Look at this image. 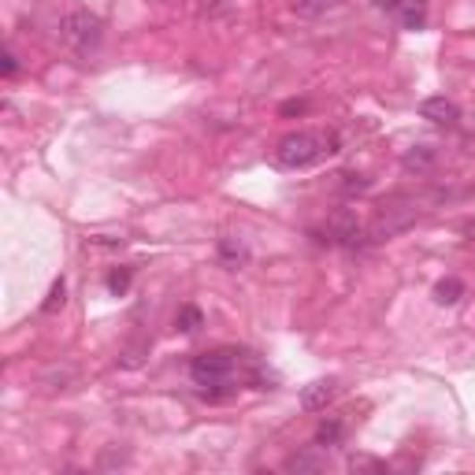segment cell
I'll list each match as a JSON object with an SVG mask.
<instances>
[{"label":"cell","instance_id":"obj_1","mask_svg":"<svg viewBox=\"0 0 475 475\" xmlns=\"http://www.w3.org/2000/svg\"><path fill=\"white\" fill-rule=\"evenodd\" d=\"M242 364H249V353H238V349H212V353L193 357L190 364V379L205 390V397H223L234 394V383L242 379Z\"/></svg>","mask_w":475,"mask_h":475},{"label":"cell","instance_id":"obj_2","mask_svg":"<svg viewBox=\"0 0 475 475\" xmlns=\"http://www.w3.org/2000/svg\"><path fill=\"white\" fill-rule=\"evenodd\" d=\"M338 148H342V141H338L335 131H293L275 145V164L290 167V171H301V167H312L319 160L335 157Z\"/></svg>","mask_w":475,"mask_h":475},{"label":"cell","instance_id":"obj_3","mask_svg":"<svg viewBox=\"0 0 475 475\" xmlns=\"http://www.w3.org/2000/svg\"><path fill=\"white\" fill-rule=\"evenodd\" d=\"M64 41H67V48L74 56H82V60H89V56H97V48H101V38H105V27H101V19H97L93 12H86V8H74V12H67V19H64Z\"/></svg>","mask_w":475,"mask_h":475},{"label":"cell","instance_id":"obj_4","mask_svg":"<svg viewBox=\"0 0 475 475\" xmlns=\"http://www.w3.org/2000/svg\"><path fill=\"white\" fill-rule=\"evenodd\" d=\"M420 115L431 119L435 127H457L461 123V108L454 101H445V97H428V101L420 105Z\"/></svg>","mask_w":475,"mask_h":475},{"label":"cell","instance_id":"obj_5","mask_svg":"<svg viewBox=\"0 0 475 475\" xmlns=\"http://www.w3.org/2000/svg\"><path fill=\"white\" fill-rule=\"evenodd\" d=\"M335 394H338V383L335 379H316V383H309L301 390V405L309 412H319V409H327L335 402Z\"/></svg>","mask_w":475,"mask_h":475},{"label":"cell","instance_id":"obj_6","mask_svg":"<svg viewBox=\"0 0 475 475\" xmlns=\"http://www.w3.org/2000/svg\"><path fill=\"white\" fill-rule=\"evenodd\" d=\"M219 260L227 264L231 271H238V267L249 260V249H245L238 238H219Z\"/></svg>","mask_w":475,"mask_h":475},{"label":"cell","instance_id":"obj_7","mask_svg":"<svg viewBox=\"0 0 475 475\" xmlns=\"http://www.w3.org/2000/svg\"><path fill=\"white\" fill-rule=\"evenodd\" d=\"M342 420L338 416H327V420H319V428H316V438H312V445H319V449H327V445H338L342 442Z\"/></svg>","mask_w":475,"mask_h":475},{"label":"cell","instance_id":"obj_8","mask_svg":"<svg viewBox=\"0 0 475 475\" xmlns=\"http://www.w3.org/2000/svg\"><path fill=\"white\" fill-rule=\"evenodd\" d=\"M394 15L402 19V27H405V30H423V22H428V8H423L420 0H405V4L397 8Z\"/></svg>","mask_w":475,"mask_h":475},{"label":"cell","instance_id":"obj_9","mask_svg":"<svg viewBox=\"0 0 475 475\" xmlns=\"http://www.w3.org/2000/svg\"><path fill=\"white\" fill-rule=\"evenodd\" d=\"M461 297H464V283L454 279V275H449V279H442V283H435V301L438 305H457Z\"/></svg>","mask_w":475,"mask_h":475},{"label":"cell","instance_id":"obj_10","mask_svg":"<svg viewBox=\"0 0 475 475\" xmlns=\"http://www.w3.org/2000/svg\"><path fill=\"white\" fill-rule=\"evenodd\" d=\"M174 327H179V331H197V327H201V309L186 305L179 316H174Z\"/></svg>","mask_w":475,"mask_h":475},{"label":"cell","instance_id":"obj_11","mask_svg":"<svg viewBox=\"0 0 475 475\" xmlns=\"http://www.w3.org/2000/svg\"><path fill=\"white\" fill-rule=\"evenodd\" d=\"M338 4L342 0H297V15H319V12H331Z\"/></svg>","mask_w":475,"mask_h":475},{"label":"cell","instance_id":"obj_12","mask_svg":"<svg viewBox=\"0 0 475 475\" xmlns=\"http://www.w3.org/2000/svg\"><path fill=\"white\" fill-rule=\"evenodd\" d=\"M64 293H67V283H64V279H56V283H53V290H48V301L41 305V312H45V316H53L56 309H64Z\"/></svg>","mask_w":475,"mask_h":475},{"label":"cell","instance_id":"obj_13","mask_svg":"<svg viewBox=\"0 0 475 475\" xmlns=\"http://www.w3.org/2000/svg\"><path fill=\"white\" fill-rule=\"evenodd\" d=\"M108 290H112V293H127V290H131V267H115V271L108 275Z\"/></svg>","mask_w":475,"mask_h":475},{"label":"cell","instance_id":"obj_14","mask_svg":"<svg viewBox=\"0 0 475 475\" xmlns=\"http://www.w3.org/2000/svg\"><path fill=\"white\" fill-rule=\"evenodd\" d=\"M15 71H19V64H15V53H12V48H8V53H4V79H12Z\"/></svg>","mask_w":475,"mask_h":475},{"label":"cell","instance_id":"obj_15","mask_svg":"<svg viewBox=\"0 0 475 475\" xmlns=\"http://www.w3.org/2000/svg\"><path fill=\"white\" fill-rule=\"evenodd\" d=\"M371 4H375V8H383V12H397V8L405 4V0H371Z\"/></svg>","mask_w":475,"mask_h":475},{"label":"cell","instance_id":"obj_16","mask_svg":"<svg viewBox=\"0 0 475 475\" xmlns=\"http://www.w3.org/2000/svg\"><path fill=\"white\" fill-rule=\"evenodd\" d=\"M293 112H305V101H286L283 105V115H293Z\"/></svg>","mask_w":475,"mask_h":475}]
</instances>
